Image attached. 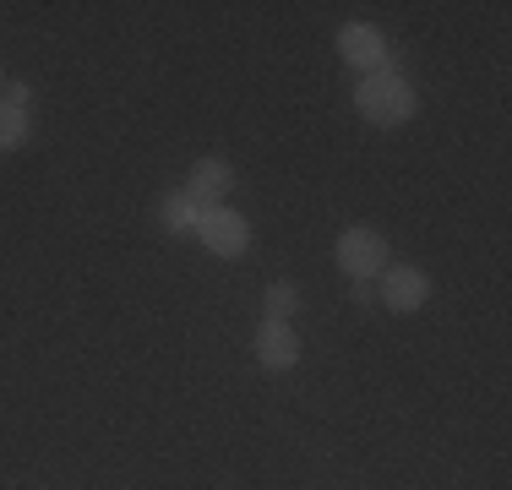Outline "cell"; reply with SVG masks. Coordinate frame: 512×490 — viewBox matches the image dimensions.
<instances>
[{
  "instance_id": "7",
  "label": "cell",
  "mask_w": 512,
  "mask_h": 490,
  "mask_svg": "<svg viewBox=\"0 0 512 490\" xmlns=\"http://www.w3.org/2000/svg\"><path fill=\"white\" fill-rule=\"evenodd\" d=\"M213 213V202H197L191 191H169V196H158V218H164V229L169 235H197V224Z\"/></svg>"
},
{
  "instance_id": "8",
  "label": "cell",
  "mask_w": 512,
  "mask_h": 490,
  "mask_svg": "<svg viewBox=\"0 0 512 490\" xmlns=\"http://www.w3.org/2000/svg\"><path fill=\"white\" fill-rule=\"evenodd\" d=\"M235 186V169L224 164V158H197V169H191V180H186V191L197 196V202H224V191Z\"/></svg>"
},
{
  "instance_id": "11",
  "label": "cell",
  "mask_w": 512,
  "mask_h": 490,
  "mask_svg": "<svg viewBox=\"0 0 512 490\" xmlns=\"http://www.w3.org/2000/svg\"><path fill=\"white\" fill-rule=\"evenodd\" d=\"M0 104H11V109H28V104H33V88H28V82H11Z\"/></svg>"
},
{
  "instance_id": "12",
  "label": "cell",
  "mask_w": 512,
  "mask_h": 490,
  "mask_svg": "<svg viewBox=\"0 0 512 490\" xmlns=\"http://www.w3.org/2000/svg\"><path fill=\"white\" fill-rule=\"evenodd\" d=\"M355 300H376V284H371V278H355Z\"/></svg>"
},
{
  "instance_id": "6",
  "label": "cell",
  "mask_w": 512,
  "mask_h": 490,
  "mask_svg": "<svg viewBox=\"0 0 512 490\" xmlns=\"http://www.w3.org/2000/svg\"><path fill=\"white\" fill-rule=\"evenodd\" d=\"M256 360H262V371H295L300 365V333L289 322H273V316H267V322L256 327Z\"/></svg>"
},
{
  "instance_id": "3",
  "label": "cell",
  "mask_w": 512,
  "mask_h": 490,
  "mask_svg": "<svg viewBox=\"0 0 512 490\" xmlns=\"http://www.w3.org/2000/svg\"><path fill=\"white\" fill-rule=\"evenodd\" d=\"M425 300H431V278L409 262H387V273H382V305L387 311H420Z\"/></svg>"
},
{
  "instance_id": "10",
  "label": "cell",
  "mask_w": 512,
  "mask_h": 490,
  "mask_svg": "<svg viewBox=\"0 0 512 490\" xmlns=\"http://www.w3.org/2000/svg\"><path fill=\"white\" fill-rule=\"evenodd\" d=\"M295 305H300V289L295 284H267V316H273V322H289V316H295Z\"/></svg>"
},
{
  "instance_id": "4",
  "label": "cell",
  "mask_w": 512,
  "mask_h": 490,
  "mask_svg": "<svg viewBox=\"0 0 512 490\" xmlns=\"http://www.w3.org/2000/svg\"><path fill=\"white\" fill-rule=\"evenodd\" d=\"M197 240H202L213 256H246L251 229H246V218H240V213H229V207H213V213H207L202 224H197Z\"/></svg>"
},
{
  "instance_id": "1",
  "label": "cell",
  "mask_w": 512,
  "mask_h": 490,
  "mask_svg": "<svg viewBox=\"0 0 512 490\" xmlns=\"http://www.w3.org/2000/svg\"><path fill=\"white\" fill-rule=\"evenodd\" d=\"M355 104L371 126H404L414 115V88H409V77H398L393 66H382V71H365L360 77Z\"/></svg>"
},
{
  "instance_id": "5",
  "label": "cell",
  "mask_w": 512,
  "mask_h": 490,
  "mask_svg": "<svg viewBox=\"0 0 512 490\" xmlns=\"http://www.w3.org/2000/svg\"><path fill=\"white\" fill-rule=\"evenodd\" d=\"M338 55H344L349 66H360V71L393 66V60H387V33L371 28V22H349V28L338 33Z\"/></svg>"
},
{
  "instance_id": "9",
  "label": "cell",
  "mask_w": 512,
  "mask_h": 490,
  "mask_svg": "<svg viewBox=\"0 0 512 490\" xmlns=\"http://www.w3.org/2000/svg\"><path fill=\"white\" fill-rule=\"evenodd\" d=\"M28 137V109H11L0 104V153H11V147H22Z\"/></svg>"
},
{
  "instance_id": "13",
  "label": "cell",
  "mask_w": 512,
  "mask_h": 490,
  "mask_svg": "<svg viewBox=\"0 0 512 490\" xmlns=\"http://www.w3.org/2000/svg\"><path fill=\"white\" fill-rule=\"evenodd\" d=\"M0 88H6V77H0Z\"/></svg>"
},
{
  "instance_id": "2",
  "label": "cell",
  "mask_w": 512,
  "mask_h": 490,
  "mask_svg": "<svg viewBox=\"0 0 512 490\" xmlns=\"http://www.w3.org/2000/svg\"><path fill=\"white\" fill-rule=\"evenodd\" d=\"M387 262H393V251H387V240L376 235V229L355 224V229L338 235V267H344L349 278H382Z\"/></svg>"
}]
</instances>
